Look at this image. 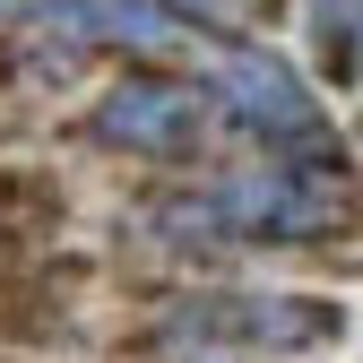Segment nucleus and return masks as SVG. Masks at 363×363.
Listing matches in <instances>:
<instances>
[{
  "instance_id": "obj_3",
  "label": "nucleus",
  "mask_w": 363,
  "mask_h": 363,
  "mask_svg": "<svg viewBox=\"0 0 363 363\" xmlns=\"http://www.w3.org/2000/svg\"><path fill=\"white\" fill-rule=\"evenodd\" d=\"M0 363H9V354H0Z\"/></svg>"
},
{
  "instance_id": "obj_1",
  "label": "nucleus",
  "mask_w": 363,
  "mask_h": 363,
  "mask_svg": "<svg viewBox=\"0 0 363 363\" xmlns=\"http://www.w3.org/2000/svg\"><path fill=\"white\" fill-rule=\"evenodd\" d=\"M61 329V294L26 277V268H0V346H18V337H52Z\"/></svg>"
},
{
  "instance_id": "obj_2",
  "label": "nucleus",
  "mask_w": 363,
  "mask_h": 363,
  "mask_svg": "<svg viewBox=\"0 0 363 363\" xmlns=\"http://www.w3.org/2000/svg\"><path fill=\"white\" fill-rule=\"evenodd\" d=\"M26 208H35V191H26L18 173H0V242H9L18 225H26Z\"/></svg>"
}]
</instances>
